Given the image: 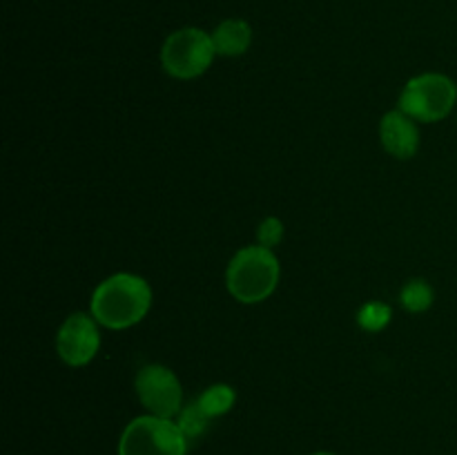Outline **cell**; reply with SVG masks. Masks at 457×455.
<instances>
[{
	"label": "cell",
	"mask_w": 457,
	"mask_h": 455,
	"mask_svg": "<svg viewBox=\"0 0 457 455\" xmlns=\"http://www.w3.org/2000/svg\"><path fill=\"white\" fill-rule=\"evenodd\" d=\"M137 395L141 404L156 418L172 419L183 409L181 382L170 368L161 364L143 366L137 375Z\"/></svg>",
	"instance_id": "cell-6"
},
{
	"label": "cell",
	"mask_w": 457,
	"mask_h": 455,
	"mask_svg": "<svg viewBox=\"0 0 457 455\" xmlns=\"http://www.w3.org/2000/svg\"><path fill=\"white\" fill-rule=\"evenodd\" d=\"M152 306V288L143 277L119 272L98 284L92 294V317L112 330L138 324Z\"/></svg>",
	"instance_id": "cell-1"
},
{
	"label": "cell",
	"mask_w": 457,
	"mask_h": 455,
	"mask_svg": "<svg viewBox=\"0 0 457 455\" xmlns=\"http://www.w3.org/2000/svg\"><path fill=\"white\" fill-rule=\"evenodd\" d=\"M119 455H187V437L172 419L141 415L125 426Z\"/></svg>",
	"instance_id": "cell-3"
},
{
	"label": "cell",
	"mask_w": 457,
	"mask_h": 455,
	"mask_svg": "<svg viewBox=\"0 0 457 455\" xmlns=\"http://www.w3.org/2000/svg\"><path fill=\"white\" fill-rule=\"evenodd\" d=\"M311 455H335V453H328V451H317V453H311Z\"/></svg>",
	"instance_id": "cell-15"
},
{
	"label": "cell",
	"mask_w": 457,
	"mask_h": 455,
	"mask_svg": "<svg viewBox=\"0 0 457 455\" xmlns=\"http://www.w3.org/2000/svg\"><path fill=\"white\" fill-rule=\"evenodd\" d=\"M257 239L259 245H263V248H275V245L284 239V223L277 217L263 219L262 226H259L257 230Z\"/></svg>",
	"instance_id": "cell-14"
},
{
	"label": "cell",
	"mask_w": 457,
	"mask_h": 455,
	"mask_svg": "<svg viewBox=\"0 0 457 455\" xmlns=\"http://www.w3.org/2000/svg\"><path fill=\"white\" fill-rule=\"evenodd\" d=\"M208 422H210V418L204 413V410H201V406L196 404V401L183 406L181 413H179V419H177L179 428H181L183 435L187 437V442L199 440V437L205 433V428H208Z\"/></svg>",
	"instance_id": "cell-12"
},
{
	"label": "cell",
	"mask_w": 457,
	"mask_h": 455,
	"mask_svg": "<svg viewBox=\"0 0 457 455\" xmlns=\"http://www.w3.org/2000/svg\"><path fill=\"white\" fill-rule=\"evenodd\" d=\"M279 284V261L270 248L248 245L232 257L226 270L228 293L241 303H259Z\"/></svg>",
	"instance_id": "cell-2"
},
{
	"label": "cell",
	"mask_w": 457,
	"mask_h": 455,
	"mask_svg": "<svg viewBox=\"0 0 457 455\" xmlns=\"http://www.w3.org/2000/svg\"><path fill=\"white\" fill-rule=\"evenodd\" d=\"M384 150L395 159H413L420 147V132L415 120L402 110H393L384 114L379 125Z\"/></svg>",
	"instance_id": "cell-8"
},
{
	"label": "cell",
	"mask_w": 457,
	"mask_h": 455,
	"mask_svg": "<svg viewBox=\"0 0 457 455\" xmlns=\"http://www.w3.org/2000/svg\"><path fill=\"white\" fill-rule=\"evenodd\" d=\"M235 400H237V393L232 391V386H228V384H214V386H208L204 393H201L196 404H199L201 410L212 419V418H221V415H226L228 410L235 406Z\"/></svg>",
	"instance_id": "cell-10"
},
{
	"label": "cell",
	"mask_w": 457,
	"mask_h": 455,
	"mask_svg": "<svg viewBox=\"0 0 457 455\" xmlns=\"http://www.w3.org/2000/svg\"><path fill=\"white\" fill-rule=\"evenodd\" d=\"M357 321L364 330L369 333H379L382 328H386L388 321H391V308L382 302H369L360 308L357 312Z\"/></svg>",
	"instance_id": "cell-13"
},
{
	"label": "cell",
	"mask_w": 457,
	"mask_h": 455,
	"mask_svg": "<svg viewBox=\"0 0 457 455\" xmlns=\"http://www.w3.org/2000/svg\"><path fill=\"white\" fill-rule=\"evenodd\" d=\"M101 346L96 321L85 312H74L62 321L56 335V351L67 366H85L94 360Z\"/></svg>",
	"instance_id": "cell-7"
},
{
	"label": "cell",
	"mask_w": 457,
	"mask_h": 455,
	"mask_svg": "<svg viewBox=\"0 0 457 455\" xmlns=\"http://www.w3.org/2000/svg\"><path fill=\"white\" fill-rule=\"evenodd\" d=\"M457 85L445 74H420L406 83L400 96V110L413 120L437 123L455 107Z\"/></svg>",
	"instance_id": "cell-4"
},
{
	"label": "cell",
	"mask_w": 457,
	"mask_h": 455,
	"mask_svg": "<svg viewBox=\"0 0 457 455\" xmlns=\"http://www.w3.org/2000/svg\"><path fill=\"white\" fill-rule=\"evenodd\" d=\"M400 302L404 310L424 312L433 306V288L424 279H413L402 288Z\"/></svg>",
	"instance_id": "cell-11"
},
{
	"label": "cell",
	"mask_w": 457,
	"mask_h": 455,
	"mask_svg": "<svg viewBox=\"0 0 457 455\" xmlns=\"http://www.w3.org/2000/svg\"><path fill=\"white\" fill-rule=\"evenodd\" d=\"M214 54L217 52H214L212 36L195 29V27H187V29L174 31L165 40L163 49H161V62L170 76L190 80L208 70Z\"/></svg>",
	"instance_id": "cell-5"
},
{
	"label": "cell",
	"mask_w": 457,
	"mask_h": 455,
	"mask_svg": "<svg viewBox=\"0 0 457 455\" xmlns=\"http://www.w3.org/2000/svg\"><path fill=\"white\" fill-rule=\"evenodd\" d=\"M250 40L253 31L244 21H223L212 34L214 52L219 56H241L250 47Z\"/></svg>",
	"instance_id": "cell-9"
}]
</instances>
